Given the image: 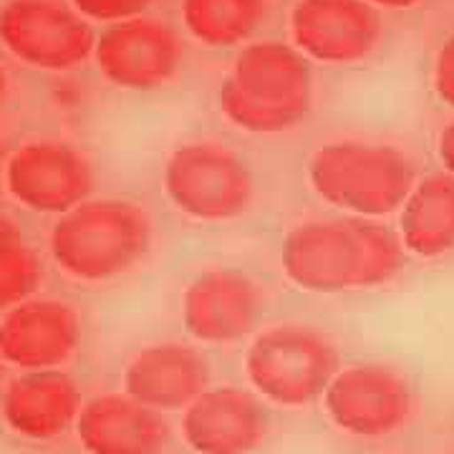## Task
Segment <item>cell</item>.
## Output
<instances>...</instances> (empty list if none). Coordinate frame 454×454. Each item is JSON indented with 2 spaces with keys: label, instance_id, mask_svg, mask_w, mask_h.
Here are the masks:
<instances>
[{
  "label": "cell",
  "instance_id": "6",
  "mask_svg": "<svg viewBox=\"0 0 454 454\" xmlns=\"http://www.w3.org/2000/svg\"><path fill=\"white\" fill-rule=\"evenodd\" d=\"M164 192L192 220L227 223L250 210L255 179L232 149L215 142H190L177 146L164 164Z\"/></svg>",
  "mask_w": 454,
  "mask_h": 454
},
{
  "label": "cell",
  "instance_id": "26",
  "mask_svg": "<svg viewBox=\"0 0 454 454\" xmlns=\"http://www.w3.org/2000/svg\"><path fill=\"white\" fill-rule=\"evenodd\" d=\"M3 154H5V152H3V139H0V164H3Z\"/></svg>",
  "mask_w": 454,
  "mask_h": 454
},
{
  "label": "cell",
  "instance_id": "11",
  "mask_svg": "<svg viewBox=\"0 0 454 454\" xmlns=\"http://www.w3.org/2000/svg\"><path fill=\"white\" fill-rule=\"evenodd\" d=\"M265 309V295L250 276L232 268L205 270L182 295V321L202 343H235L250 336Z\"/></svg>",
  "mask_w": 454,
  "mask_h": 454
},
{
  "label": "cell",
  "instance_id": "21",
  "mask_svg": "<svg viewBox=\"0 0 454 454\" xmlns=\"http://www.w3.org/2000/svg\"><path fill=\"white\" fill-rule=\"evenodd\" d=\"M154 0H71V5L82 13L86 20H101V23H119L129 18L145 16V11Z\"/></svg>",
  "mask_w": 454,
  "mask_h": 454
},
{
  "label": "cell",
  "instance_id": "9",
  "mask_svg": "<svg viewBox=\"0 0 454 454\" xmlns=\"http://www.w3.org/2000/svg\"><path fill=\"white\" fill-rule=\"evenodd\" d=\"M94 61L106 82L127 91H154L182 68L184 46L177 31L157 18H129L112 23L97 38Z\"/></svg>",
  "mask_w": 454,
  "mask_h": 454
},
{
  "label": "cell",
  "instance_id": "20",
  "mask_svg": "<svg viewBox=\"0 0 454 454\" xmlns=\"http://www.w3.org/2000/svg\"><path fill=\"white\" fill-rule=\"evenodd\" d=\"M43 265L20 227L0 215V310H11L28 301L41 286Z\"/></svg>",
  "mask_w": 454,
  "mask_h": 454
},
{
  "label": "cell",
  "instance_id": "8",
  "mask_svg": "<svg viewBox=\"0 0 454 454\" xmlns=\"http://www.w3.org/2000/svg\"><path fill=\"white\" fill-rule=\"evenodd\" d=\"M325 414L354 437H389L411 417V389L402 373L381 364H356L333 373L324 391Z\"/></svg>",
  "mask_w": 454,
  "mask_h": 454
},
{
  "label": "cell",
  "instance_id": "16",
  "mask_svg": "<svg viewBox=\"0 0 454 454\" xmlns=\"http://www.w3.org/2000/svg\"><path fill=\"white\" fill-rule=\"evenodd\" d=\"M76 434L89 454H162L169 427L129 394H104L82 406Z\"/></svg>",
  "mask_w": 454,
  "mask_h": 454
},
{
  "label": "cell",
  "instance_id": "23",
  "mask_svg": "<svg viewBox=\"0 0 454 454\" xmlns=\"http://www.w3.org/2000/svg\"><path fill=\"white\" fill-rule=\"evenodd\" d=\"M439 160L454 177V121H450L439 134Z\"/></svg>",
  "mask_w": 454,
  "mask_h": 454
},
{
  "label": "cell",
  "instance_id": "2",
  "mask_svg": "<svg viewBox=\"0 0 454 454\" xmlns=\"http://www.w3.org/2000/svg\"><path fill=\"white\" fill-rule=\"evenodd\" d=\"M217 104L230 124L250 134L293 129L309 116L313 104L309 59L280 41L250 43L220 86Z\"/></svg>",
  "mask_w": 454,
  "mask_h": 454
},
{
  "label": "cell",
  "instance_id": "14",
  "mask_svg": "<svg viewBox=\"0 0 454 454\" xmlns=\"http://www.w3.org/2000/svg\"><path fill=\"white\" fill-rule=\"evenodd\" d=\"M82 324L68 303L28 298L8 310L0 324V356L20 369H56L74 356Z\"/></svg>",
  "mask_w": 454,
  "mask_h": 454
},
{
  "label": "cell",
  "instance_id": "13",
  "mask_svg": "<svg viewBox=\"0 0 454 454\" xmlns=\"http://www.w3.org/2000/svg\"><path fill=\"white\" fill-rule=\"evenodd\" d=\"M270 417L258 396L235 387L207 389L184 409L182 437L195 454H253Z\"/></svg>",
  "mask_w": 454,
  "mask_h": 454
},
{
  "label": "cell",
  "instance_id": "18",
  "mask_svg": "<svg viewBox=\"0 0 454 454\" xmlns=\"http://www.w3.org/2000/svg\"><path fill=\"white\" fill-rule=\"evenodd\" d=\"M399 240L419 258L454 253V177L439 172L419 179L402 205Z\"/></svg>",
  "mask_w": 454,
  "mask_h": 454
},
{
  "label": "cell",
  "instance_id": "10",
  "mask_svg": "<svg viewBox=\"0 0 454 454\" xmlns=\"http://www.w3.org/2000/svg\"><path fill=\"white\" fill-rule=\"evenodd\" d=\"M5 184L28 210L64 215L89 200L94 169L71 145L28 142L5 164Z\"/></svg>",
  "mask_w": 454,
  "mask_h": 454
},
{
  "label": "cell",
  "instance_id": "12",
  "mask_svg": "<svg viewBox=\"0 0 454 454\" xmlns=\"http://www.w3.org/2000/svg\"><path fill=\"white\" fill-rule=\"evenodd\" d=\"M295 49L324 64L364 61L381 38V20L366 0H298L291 13Z\"/></svg>",
  "mask_w": 454,
  "mask_h": 454
},
{
  "label": "cell",
  "instance_id": "15",
  "mask_svg": "<svg viewBox=\"0 0 454 454\" xmlns=\"http://www.w3.org/2000/svg\"><path fill=\"white\" fill-rule=\"evenodd\" d=\"M210 387V364L184 343H157L139 351L124 372V394L154 411L187 409Z\"/></svg>",
  "mask_w": 454,
  "mask_h": 454
},
{
  "label": "cell",
  "instance_id": "17",
  "mask_svg": "<svg viewBox=\"0 0 454 454\" xmlns=\"http://www.w3.org/2000/svg\"><path fill=\"white\" fill-rule=\"evenodd\" d=\"M82 411V394L74 379L56 369L20 373L3 394V419L26 439L64 434Z\"/></svg>",
  "mask_w": 454,
  "mask_h": 454
},
{
  "label": "cell",
  "instance_id": "4",
  "mask_svg": "<svg viewBox=\"0 0 454 454\" xmlns=\"http://www.w3.org/2000/svg\"><path fill=\"white\" fill-rule=\"evenodd\" d=\"M309 182L328 205L376 220L402 210L417 184V167L391 145L331 142L310 157Z\"/></svg>",
  "mask_w": 454,
  "mask_h": 454
},
{
  "label": "cell",
  "instance_id": "19",
  "mask_svg": "<svg viewBox=\"0 0 454 454\" xmlns=\"http://www.w3.org/2000/svg\"><path fill=\"white\" fill-rule=\"evenodd\" d=\"M268 8V0H182V20L200 43L230 49L258 31Z\"/></svg>",
  "mask_w": 454,
  "mask_h": 454
},
{
  "label": "cell",
  "instance_id": "1",
  "mask_svg": "<svg viewBox=\"0 0 454 454\" xmlns=\"http://www.w3.org/2000/svg\"><path fill=\"white\" fill-rule=\"evenodd\" d=\"M280 265L301 291H366L402 273L404 245L372 217L309 220L286 235Z\"/></svg>",
  "mask_w": 454,
  "mask_h": 454
},
{
  "label": "cell",
  "instance_id": "27",
  "mask_svg": "<svg viewBox=\"0 0 454 454\" xmlns=\"http://www.w3.org/2000/svg\"><path fill=\"white\" fill-rule=\"evenodd\" d=\"M0 366H3V356H0Z\"/></svg>",
  "mask_w": 454,
  "mask_h": 454
},
{
  "label": "cell",
  "instance_id": "24",
  "mask_svg": "<svg viewBox=\"0 0 454 454\" xmlns=\"http://www.w3.org/2000/svg\"><path fill=\"white\" fill-rule=\"evenodd\" d=\"M369 5H379V8H411L419 0H366Z\"/></svg>",
  "mask_w": 454,
  "mask_h": 454
},
{
  "label": "cell",
  "instance_id": "25",
  "mask_svg": "<svg viewBox=\"0 0 454 454\" xmlns=\"http://www.w3.org/2000/svg\"><path fill=\"white\" fill-rule=\"evenodd\" d=\"M5 91H8V76H5V71H3V66H0V101L5 97Z\"/></svg>",
  "mask_w": 454,
  "mask_h": 454
},
{
  "label": "cell",
  "instance_id": "3",
  "mask_svg": "<svg viewBox=\"0 0 454 454\" xmlns=\"http://www.w3.org/2000/svg\"><path fill=\"white\" fill-rule=\"evenodd\" d=\"M149 247L152 220L127 200H86L64 212L51 232V253L59 268L86 283L129 273Z\"/></svg>",
  "mask_w": 454,
  "mask_h": 454
},
{
  "label": "cell",
  "instance_id": "22",
  "mask_svg": "<svg viewBox=\"0 0 454 454\" xmlns=\"http://www.w3.org/2000/svg\"><path fill=\"white\" fill-rule=\"evenodd\" d=\"M434 91L454 109V33L442 43L434 61Z\"/></svg>",
  "mask_w": 454,
  "mask_h": 454
},
{
  "label": "cell",
  "instance_id": "7",
  "mask_svg": "<svg viewBox=\"0 0 454 454\" xmlns=\"http://www.w3.org/2000/svg\"><path fill=\"white\" fill-rule=\"evenodd\" d=\"M0 41L23 64L71 71L94 56L89 20L61 0H8L0 11Z\"/></svg>",
  "mask_w": 454,
  "mask_h": 454
},
{
  "label": "cell",
  "instance_id": "5",
  "mask_svg": "<svg viewBox=\"0 0 454 454\" xmlns=\"http://www.w3.org/2000/svg\"><path fill=\"white\" fill-rule=\"evenodd\" d=\"M245 372L268 402L306 406L324 396L339 372V354L328 336L310 325H276L250 343Z\"/></svg>",
  "mask_w": 454,
  "mask_h": 454
}]
</instances>
